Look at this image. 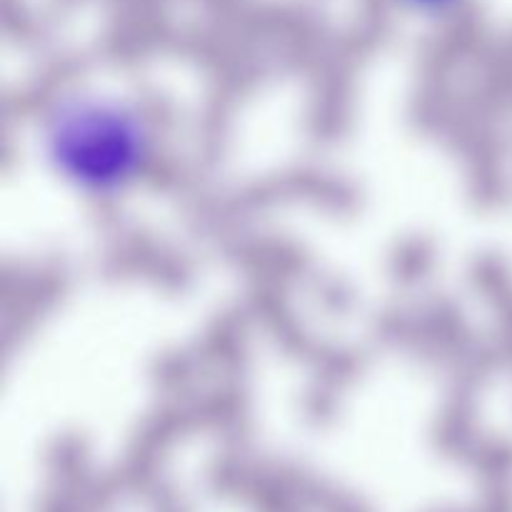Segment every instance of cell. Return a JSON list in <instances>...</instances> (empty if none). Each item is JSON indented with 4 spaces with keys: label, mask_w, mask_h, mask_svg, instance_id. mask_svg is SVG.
I'll return each mask as SVG.
<instances>
[{
    "label": "cell",
    "mask_w": 512,
    "mask_h": 512,
    "mask_svg": "<svg viewBox=\"0 0 512 512\" xmlns=\"http://www.w3.org/2000/svg\"><path fill=\"white\" fill-rule=\"evenodd\" d=\"M40 145L60 180L95 198L128 190L153 158V133L143 115L105 95L58 100Z\"/></svg>",
    "instance_id": "1"
},
{
    "label": "cell",
    "mask_w": 512,
    "mask_h": 512,
    "mask_svg": "<svg viewBox=\"0 0 512 512\" xmlns=\"http://www.w3.org/2000/svg\"><path fill=\"white\" fill-rule=\"evenodd\" d=\"M408 3L418 10H445L448 5H453L455 0H408Z\"/></svg>",
    "instance_id": "2"
}]
</instances>
